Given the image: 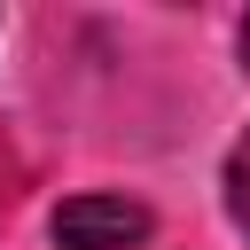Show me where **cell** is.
Here are the masks:
<instances>
[{
	"instance_id": "3",
	"label": "cell",
	"mask_w": 250,
	"mask_h": 250,
	"mask_svg": "<svg viewBox=\"0 0 250 250\" xmlns=\"http://www.w3.org/2000/svg\"><path fill=\"white\" fill-rule=\"evenodd\" d=\"M234 47H242V62H250V16H242V31H234Z\"/></svg>"
},
{
	"instance_id": "2",
	"label": "cell",
	"mask_w": 250,
	"mask_h": 250,
	"mask_svg": "<svg viewBox=\"0 0 250 250\" xmlns=\"http://www.w3.org/2000/svg\"><path fill=\"white\" fill-rule=\"evenodd\" d=\"M227 219L250 234V133L227 148Z\"/></svg>"
},
{
	"instance_id": "1",
	"label": "cell",
	"mask_w": 250,
	"mask_h": 250,
	"mask_svg": "<svg viewBox=\"0 0 250 250\" xmlns=\"http://www.w3.org/2000/svg\"><path fill=\"white\" fill-rule=\"evenodd\" d=\"M156 234V211L133 195H70L55 211V250H141Z\"/></svg>"
}]
</instances>
